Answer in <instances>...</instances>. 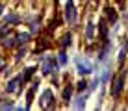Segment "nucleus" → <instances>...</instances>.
Here are the masks:
<instances>
[{"label": "nucleus", "instance_id": "f257e3e1", "mask_svg": "<svg viewBox=\"0 0 128 111\" xmlns=\"http://www.w3.org/2000/svg\"><path fill=\"white\" fill-rule=\"evenodd\" d=\"M76 67H78V72L80 74H91L93 72V65L89 63V61H82V59H76Z\"/></svg>", "mask_w": 128, "mask_h": 111}, {"label": "nucleus", "instance_id": "f03ea898", "mask_svg": "<svg viewBox=\"0 0 128 111\" xmlns=\"http://www.w3.org/2000/svg\"><path fill=\"white\" fill-rule=\"evenodd\" d=\"M67 20L70 22V24L76 22V7H74L72 0H69V2H67Z\"/></svg>", "mask_w": 128, "mask_h": 111}, {"label": "nucleus", "instance_id": "7ed1b4c3", "mask_svg": "<svg viewBox=\"0 0 128 111\" xmlns=\"http://www.w3.org/2000/svg\"><path fill=\"white\" fill-rule=\"evenodd\" d=\"M20 82H22V78H20V76H17L15 80H11L10 85H8V93H17L20 89Z\"/></svg>", "mask_w": 128, "mask_h": 111}, {"label": "nucleus", "instance_id": "20e7f679", "mask_svg": "<svg viewBox=\"0 0 128 111\" xmlns=\"http://www.w3.org/2000/svg\"><path fill=\"white\" fill-rule=\"evenodd\" d=\"M41 106H46V108H50V106H52V93L48 91V89L41 95Z\"/></svg>", "mask_w": 128, "mask_h": 111}, {"label": "nucleus", "instance_id": "39448f33", "mask_svg": "<svg viewBox=\"0 0 128 111\" xmlns=\"http://www.w3.org/2000/svg\"><path fill=\"white\" fill-rule=\"evenodd\" d=\"M121 89H122V76H121V78H117V80H115V83H113V96H117L119 93H121Z\"/></svg>", "mask_w": 128, "mask_h": 111}, {"label": "nucleus", "instance_id": "423d86ee", "mask_svg": "<svg viewBox=\"0 0 128 111\" xmlns=\"http://www.w3.org/2000/svg\"><path fill=\"white\" fill-rule=\"evenodd\" d=\"M52 69H54V63H52L50 59H46L45 63H43V74H48V72H52Z\"/></svg>", "mask_w": 128, "mask_h": 111}, {"label": "nucleus", "instance_id": "0eeeda50", "mask_svg": "<svg viewBox=\"0 0 128 111\" xmlns=\"http://www.w3.org/2000/svg\"><path fill=\"white\" fill-rule=\"evenodd\" d=\"M84 104H86V95L78 98V102H76V106H74V108H76V109H82V108H84Z\"/></svg>", "mask_w": 128, "mask_h": 111}, {"label": "nucleus", "instance_id": "6e6552de", "mask_svg": "<svg viewBox=\"0 0 128 111\" xmlns=\"http://www.w3.org/2000/svg\"><path fill=\"white\" fill-rule=\"evenodd\" d=\"M58 63H60V65H65V63H67V56H65V52H61V54L58 56Z\"/></svg>", "mask_w": 128, "mask_h": 111}, {"label": "nucleus", "instance_id": "1a4fd4ad", "mask_svg": "<svg viewBox=\"0 0 128 111\" xmlns=\"http://www.w3.org/2000/svg\"><path fill=\"white\" fill-rule=\"evenodd\" d=\"M106 11H108V17H110V20H112V22H113V20H115V19H117V15H115V11H113V9H112V7H108V9H106Z\"/></svg>", "mask_w": 128, "mask_h": 111}, {"label": "nucleus", "instance_id": "9d476101", "mask_svg": "<svg viewBox=\"0 0 128 111\" xmlns=\"http://www.w3.org/2000/svg\"><path fill=\"white\" fill-rule=\"evenodd\" d=\"M34 70H35L34 67H30V69H26V72H24V80H28L30 76H32V74H34Z\"/></svg>", "mask_w": 128, "mask_h": 111}, {"label": "nucleus", "instance_id": "9b49d317", "mask_svg": "<svg viewBox=\"0 0 128 111\" xmlns=\"http://www.w3.org/2000/svg\"><path fill=\"white\" fill-rule=\"evenodd\" d=\"M87 39H91V37H93V24H87Z\"/></svg>", "mask_w": 128, "mask_h": 111}, {"label": "nucleus", "instance_id": "f8f14e48", "mask_svg": "<svg viewBox=\"0 0 128 111\" xmlns=\"http://www.w3.org/2000/svg\"><path fill=\"white\" fill-rule=\"evenodd\" d=\"M70 91H72V89H70V87H67V89H65V93H63V96H65V102H69V96H70Z\"/></svg>", "mask_w": 128, "mask_h": 111}, {"label": "nucleus", "instance_id": "ddd939ff", "mask_svg": "<svg viewBox=\"0 0 128 111\" xmlns=\"http://www.w3.org/2000/svg\"><path fill=\"white\" fill-rule=\"evenodd\" d=\"M70 44V35H65L63 37V46H69Z\"/></svg>", "mask_w": 128, "mask_h": 111}, {"label": "nucleus", "instance_id": "4468645a", "mask_svg": "<svg viewBox=\"0 0 128 111\" xmlns=\"http://www.w3.org/2000/svg\"><path fill=\"white\" fill-rule=\"evenodd\" d=\"M78 89H86V82H80V83H78Z\"/></svg>", "mask_w": 128, "mask_h": 111}, {"label": "nucleus", "instance_id": "2eb2a0df", "mask_svg": "<svg viewBox=\"0 0 128 111\" xmlns=\"http://www.w3.org/2000/svg\"><path fill=\"white\" fill-rule=\"evenodd\" d=\"M4 32H6V30H0V35H2V33H4Z\"/></svg>", "mask_w": 128, "mask_h": 111}, {"label": "nucleus", "instance_id": "dca6fc26", "mask_svg": "<svg viewBox=\"0 0 128 111\" xmlns=\"http://www.w3.org/2000/svg\"><path fill=\"white\" fill-rule=\"evenodd\" d=\"M0 13H2V6H0Z\"/></svg>", "mask_w": 128, "mask_h": 111}, {"label": "nucleus", "instance_id": "f3484780", "mask_svg": "<svg viewBox=\"0 0 128 111\" xmlns=\"http://www.w3.org/2000/svg\"><path fill=\"white\" fill-rule=\"evenodd\" d=\"M0 65H2V59H0Z\"/></svg>", "mask_w": 128, "mask_h": 111}]
</instances>
